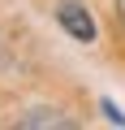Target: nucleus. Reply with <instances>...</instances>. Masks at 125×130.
Segmentation results:
<instances>
[{"label":"nucleus","mask_w":125,"mask_h":130,"mask_svg":"<svg viewBox=\"0 0 125 130\" xmlns=\"http://www.w3.org/2000/svg\"><path fill=\"white\" fill-rule=\"evenodd\" d=\"M56 18H60V26H65L73 39H82V43H91V39H95V22H91V13L78 5V0H60Z\"/></svg>","instance_id":"1"},{"label":"nucleus","mask_w":125,"mask_h":130,"mask_svg":"<svg viewBox=\"0 0 125 130\" xmlns=\"http://www.w3.org/2000/svg\"><path fill=\"white\" fill-rule=\"evenodd\" d=\"M22 126H65V117H26Z\"/></svg>","instance_id":"2"},{"label":"nucleus","mask_w":125,"mask_h":130,"mask_svg":"<svg viewBox=\"0 0 125 130\" xmlns=\"http://www.w3.org/2000/svg\"><path fill=\"white\" fill-rule=\"evenodd\" d=\"M116 5H121V18H125V0H116Z\"/></svg>","instance_id":"3"}]
</instances>
